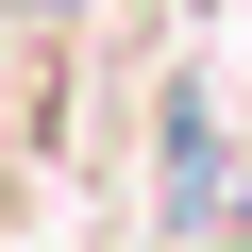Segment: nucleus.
I'll use <instances>...</instances> for the list:
<instances>
[{
  "instance_id": "1",
  "label": "nucleus",
  "mask_w": 252,
  "mask_h": 252,
  "mask_svg": "<svg viewBox=\"0 0 252 252\" xmlns=\"http://www.w3.org/2000/svg\"><path fill=\"white\" fill-rule=\"evenodd\" d=\"M202 202H219V101L168 84V219H202Z\"/></svg>"
}]
</instances>
